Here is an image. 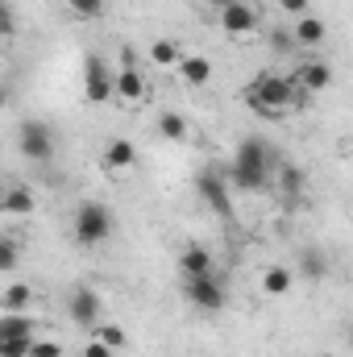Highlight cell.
<instances>
[{
  "mask_svg": "<svg viewBox=\"0 0 353 357\" xmlns=\"http://www.w3.org/2000/svg\"><path fill=\"white\" fill-rule=\"evenodd\" d=\"M274 171H278V195H283L287 204H295V199L303 195V183H308L303 167L291 162V158H283V162H274Z\"/></svg>",
  "mask_w": 353,
  "mask_h": 357,
  "instance_id": "obj_15",
  "label": "cell"
},
{
  "mask_svg": "<svg viewBox=\"0 0 353 357\" xmlns=\"http://www.w3.org/2000/svg\"><path fill=\"white\" fill-rule=\"evenodd\" d=\"M133 162H137V146H133L129 137H112V142L104 146V158H100V167H104V171H112V175H117V171H129Z\"/></svg>",
  "mask_w": 353,
  "mask_h": 357,
  "instance_id": "obj_13",
  "label": "cell"
},
{
  "mask_svg": "<svg viewBox=\"0 0 353 357\" xmlns=\"http://www.w3.org/2000/svg\"><path fill=\"white\" fill-rule=\"evenodd\" d=\"M179 270H183V278H195V274H212L216 262H212V254L200 241H187L183 254H179Z\"/></svg>",
  "mask_w": 353,
  "mask_h": 357,
  "instance_id": "obj_17",
  "label": "cell"
},
{
  "mask_svg": "<svg viewBox=\"0 0 353 357\" xmlns=\"http://www.w3.org/2000/svg\"><path fill=\"white\" fill-rule=\"evenodd\" d=\"M154 129H158V137H163V142H187V133H191V129H187V116H183V112H175V108H167V112H158V121H154Z\"/></svg>",
  "mask_w": 353,
  "mask_h": 357,
  "instance_id": "obj_21",
  "label": "cell"
},
{
  "mask_svg": "<svg viewBox=\"0 0 353 357\" xmlns=\"http://www.w3.org/2000/svg\"><path fill=\"white\" fill-rule=\"evenodd\" d=\"M195 191L208 199V208H212L220 220H233V191H229V183H225V175H220L216 167H204V171L195 175Z\"/></svg>",
  "mask_w": 353,
  "mask_h": 357,
  "instance_id": "obj_7",
  "label": "cell"
},
{
  "mask_svg": "<svg viewBox=\"0 0 353 357\" xmlns=\"http://www.w3.org/2000/svg\"><path fill=\"white\" fill-rule=\"evenodd\" d=\"M146 75H142V67H137V59H133V50H121V63H117V71H112V100H121L125 108H137L142 100H146Z\"/></svg>",
  "mask_w": 353,
  "mask_h": 357,
  "instance_id": "obj_6",
  "label": "cell"
},
{
  "mask_svg": "<svg viewBox=\"0 0 353 357\" xmlns=\"http://www.w3.org/2000/svg\"><path fill=\"white\" fill-rule=\"evenodd\" d=\"M291 42H295V50H316V46L329 42V25H324L320 17L303 13V17H295V25H291Z\"/></svg>",
  "mask_w": 353,
  "mask_h": 357,
  "instance_id": "obj_12",
  "label": "cell"
},
{
  "mask_svg": "<svg viewBox=\"0 0 353 357\" xmlns=\"http://www.w3.org/2000/svg\"><path fill=\"white\" fill-rule=\"evenodd\" d=\"M329 270H333V262H329V254H324V250L308 245V250L299 254V278H308V282H324V278H329Z\"/></svg>",
  "mask_w": 353,
  "mask_h": 357,
  "instance_id": "obj_18",
  "label": "cell"
},
{
  "mask_svg": "<svg viewBox=\"0 0 353 357\" xmlns=\"http://www.w3.org/2000/svg\"><path fill=\"white\" fill-rule=\"evenodd\" d=\"M17 150H21V158H29V162H50L54 158V150H59V137H54V129L46 125V121H21L17 125Z\"/></svg>",
  "mask_w": 353,
  "mask_h": 357,
  "instance_id": "obj_5",
  "label": "cell"
},
{
  "mask_svg": "<svg viewBox=\"0 0 353 357\" xmlns=\"http://www.w3.org/2000/svg\"><path fill=\"white\" fill-rule=\"evenodd\" d=\"M88 333H91V341H100V345H104V349H112V354H121V349L129 345V333H125L121 324H108V320L91 324Z\"/></svg>",
  "mask_w": 353,
  "mask_h": 357,
  "instance_id": "obj_22",
  "label": "cell"
},
{
  "mask_svg": "<svg viewBox=\"0 0 353 357\" xmlns=\"http://www.w3.org/2000/svg\"><path fill=\"white\" fill-rule=\"evenodd\" d=\"M33 345V337H4L0 341V357H25Z\"/></svg>",
  "mask_w": 353,
  "mask_h": 357,
  "instance_id": "obj_27",
  "label": "cell"
},
{
  "mask_svg": "<svg viewBox=\"0 0 353 357\" xmlns=\"http://www.w3.org/2000/svg\"><path fill=\"white\" fill-rule=\"evenodd\" d=\"M175 71L187 88H204L212 79V59H204V54H179Z\"/></svg>",
  "mask_w": 353,
  "mask_h": 357,
  "instance_id": "obj_16",
  "label": "cell"
},
{
  "mask_svg": "<svg viewBox=\"0 0 353 357\" xmlns=\"http://www.w3.org/2000/svg\"><path fill=\"white\" fill-rule=\"evenodd\" d=\"M13 29V17H8V4H0V38Z\"/></svg>",
  "mask_w": 353,
  "mask_h": 357,
  "instance_id": "obj_32",
  "label": "cell"
},
{
  "mask_svg": "<svg viewBox=\"0 0 353 357\" xmlns=\"http://www.w3.org/2000/svg\"><path fill=\"white\" fill-rule=\"evenodd\" d=\"M21 266V241H13L8 233H0V274H13Z\"/></svg>",
  "mask_w": 353,
  "mask_h": 357,
  "instance_id": "obj_26",
  "label": "cell"
},
{
  "mask_svg": "<svg viewBox=\"0 0 353 357\" xmlns=\"http://www.w3.org/2000/svg\"><path fill=\"white\" fill-rule=\"evenodd\" d=\"M179 54H183V50H179V42H171V38H158V42L150 46V63H154V67H175Z\"/></svg>",
  "mask_w": 353,
  "mask_h": 357,
  "instance_id": "obj_24",
  "label": "cell"
},
{
  "mask_svg": "<svg viewBox=\"0 0 353 357\" xmlns=\"http://www.w3.org/2000/svg\"><path fill=\"white\" fill-rule=\"evenodd\" d=\"M258 287H262L266 295H287L291 287H295V270L291 266H283V262H274V266H266L262 270V278H258Z\"/></svg>",
  "mask_w": 353,
  "mask_h": 357,
  "instance_id": "obj_19",
  "label": "cell"
},
{
  "mask_svg": "<svg viewBox=\"0 0 353 357\" xmlns=\"http://www.w3.org/2000/svg\"><path fill=\"white\" fill-rule=\"evenodd\" d=\"M216 17H220V29L229 33V38H250V33H258V8L254 4H246V0H233V4H225V8H216Z\"/></svg>",
  "mask_w": 353,
  "mask_h": 357,
  "instance_id": "obj_10",
  "label": "cell"
},
{
  "mask_svg": "<svg viewBox=\"0 0 353 357\" xmlns=\"http://www.w3.org/2000/svg\"><path fill=\"white\" fill-rule=\"evenodd\" d=\"M29 303H33V287L21 282V278H13L0 291V312H29Z\"/></svg>",
  "mask_w": 353,
  "mask_h": 357,
  "instance_id": "obj_20",
  "label": "cell"
},
{
  "mask_svg": "<svg viewBox=\"0 0 353 357\" xmlns=\"http://www.w3.org/2000/svg\"><path fill=\"white\" fill-rule=\"evenodd\" d=\"M291 84L303 91V96H316V91H329L333 88V67L320 63V59H308L291 71Z\"/></svg>",
  "mask_w": 353,
  "mask_h": 357,
  "instance_id": "obj_11",
  "label": "cell"
},
{
  "mask_svg": "<svg viewBox=\"0 0 353 357\" xmlns=\"http://www.w3.org/2000/svg\"><path fill=\"white\" fill-rule=\"evenodd\" d=\"M0 212H4V216H29V212H38V195H33L25 183H13V187H4V195H0Z\"/></svg>",
  "mask_w": 353,
  "mask_h": 357,
  "instance_id": "obj_14",
  "label": "cell"
},
{
  "mask_svg": "<svg viewBox=\"0 0 353 357\" xmlns=\"http://www.w3.org/2000/svg\"><path fill=\"white\" fill-rule=\"evenodd\" d=\"M0 195H4V187H0Z\"/></svg>",
  "mask_w": 353,
  "mask_h": 357,
  "instance_id": "obj_35",
  "label": "cell"
},
{
  "mask_svg": "<svg viewBox=\"0 0 353 357\" xmlns=\"http://www.w3.org/2000/svg\"><path fill=\"white\" fill-rule=\"evenodd\" d=\"M4 104H8V91L0 88V112H4Z\"/></svg>",
  "mask_w": 353,
  "mask_h": 357,
  "instance_id": "obj_34",
  "label": "cell"
},
{
  "mask_svg": "<svg viewBox=\"0 0 353 357\" xmlns=\"http://www.w3.org/2000/svg\"><path fill=\"white\" fill-rule=\"evenodd\" d=\"M274 50H278V54H291V50H295L291 33H274Z\"/></svg>",
  "mask_w": 353,
  "mask_h": 357,
  "instance_id": "obj_31",
  "label": "cell"
},
{
  "mask_svg": "<svg viewBox=\"0 0 353 357\" xmlns=\"http://www.w3.org/2000/svg\"><path fill=\"white\" fill-rule=\"evenodd\" d=\"M71 237H75V245H84V250L104 245V241L112 237V212H108V204H100V199H84V204L75 208Z\"/></svg>",
  "mask_w": 353,
  "mask_h": 357,
  "instance_id": "obj_3",
  "label": "cell"
},
{
  "mask_svg": "<svg viewBox=\"0 0 353 357\" xmlns=\"http://www.w3.org/2000/svg\"><path fill=\"white\" fill-rule=\"evenodd\" d=\"M204 4H212V8H225V4H233V0H204Z\"/></svg>",
  "mask_w": 353,
  "mask_h": 357,
  "instance_id": "obj_33",
  "label": "cell"
},
{
  "mask_svg": "<svg viewBox=\"0 0 353 357\" xmlns=\"http://www.w3.org/2000/svg\"><path fill=\"white\" fill-rule=\"evenodd\" d=\"M67 320H71L75 328H91V324H100V320H104V299H100V291H91V287H75V291L67 295Z\"/></svg>",
  "mask_w": 353,
  "mask_h": 357,
  "instance_id": "obj_8",
  "label": "cell"
},
{
  "mask_svg": "<svg viewBox=\"0 0 353 357\" xmlns=\"http://www.w3.org/2000/svg\"><path fill=\"white\" fill-rule=\"evenodd\" d=\"M80 357H117V354H112V349H104L100 341H91V337H88V345L80 349Z\"/></svg>",
  "mask_w": 353,
  "mask_h": 357,
  "instance_id": "obj_30",
  "label": "cell"
},
{
  "mask_svg": "<svg viewBox=\"0 0 353 357\" xmlns=\"http://www.w3.org/2000/svg\"><path fill=\"white\" fill-rule=\"evenodd\" d=\"M63 4H67V13H71L75 21H100L108 0H63Z\"/></svg>",
  "mask_w": 353,
  "mask_h": 357,
  "instance_id": "obj_25",
  "label": "cell"
},
{
  "mask_svg": "<svg viewBox=\"0 0 353 357\" xmlns=\"http://www.w3.org/2000/svg\"><path fill=\"white\" fill-rule=\"evenodd\" d=\"M183 299H187L195 312L216 316V312L229 307V287L216 278V270H212V274H195V278H183Z\"/></svg>",
  "mask_w": 353,
  "mask_h": 357,
  "instance_id": "obj_4",
  "label": "cell"
},
{
  "mask_svg": "<svg viewBox=\"0 0 353 357\" xmlns=\"http://www.w3.org/2000/svg\"><path fill=\"white\" fill-rule=\"evenodd\" d=\"M25 357H63V345H59V341H42V337H33V345H29V354Z\"/></svg>",
  "mask_w": 353,
  "mask_h": 357,
  "instance_id": "obj_28",
  "label": "cell"
},
{
  "mask_svg": "<svg viewBox=\"0 0 353 357\" xmlns=\"http://www.w3.org/2000/svg\"><path fill=\"white\" fill-rule=\"evenodd\" d=\"M241 100H246L262 121H283L287 112H295V108L308 104V96L291 84V75H278V71H258V75L246 84Z\"/></svg>",
  "mask_w": 353,
  "mask_h": 357,
  "instance_id": "obj_1",
  "label": "cell"
},
{
  "mask_svg": "<svg viewBox=\"0 0 353 357\" xmlns=\"http://www.w3.org/2000/svg\"><path fill=\"white\" fill-rule=\"evenodd\" d=\"M278 8L287 17H303V13H312V0H278Z\"/></svg>",
  "mask_w": 353,
  "mask_h": 357,
  "instance_id": "obj_29",
  "label": "cell"
},
{
  "mask_svg": "<svg viewBox=\"0 0 353 357\" xmlns=\"http://www.w3.org/2000/svg\"><path fill=\"white\" fill-rule=\"evenodd\" d=\"M84 100L88 104H108L112 100V67L104 63V54L84 59Z\"/></svg>",
  "mask_w": 353,
  "mask_h": 357,
  "instance_id": "obj_9",
  "label": "cell"
},
{
  "mask_svg": "<svg viewBox=\"0 0 353 357\" xmlns=\"http://www.w3.org/2000/svg\"><path fill=\"white\" fill-rule=\"evenodd\" d=\"M4 337H33V320L25 312H0V341Z\"/></svg>",
  "mask_w": 353,
  "mask_h": 357,
  "instance_id": "obj_23",
  "label": "cell"
},
{
  "mask_svg": "<svg viewBox=\"0 0 353 357\" xmlns=\"http://www.w3.org/2000/svg\"><path fill=\"white\" fill-rule=\"evenodd\" d=\"M274 175V154H270V142L266 137H241L237 150H233V162L225 171L229 191H266Z\"/></svg>",
  "mask_w": 353,
  "mask_h": 357,
  "instance_id": "obj_2",
  "label": "cell"
}]
</instances>
